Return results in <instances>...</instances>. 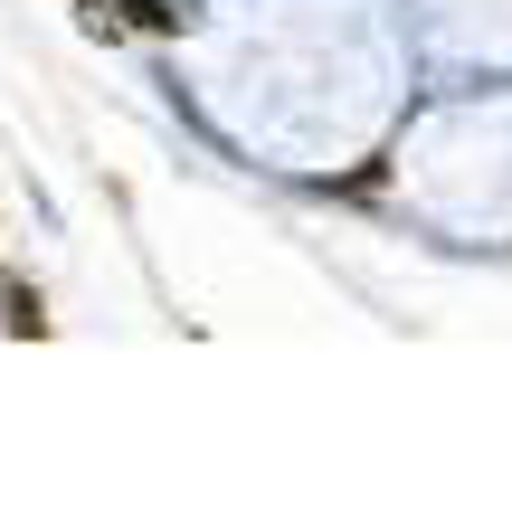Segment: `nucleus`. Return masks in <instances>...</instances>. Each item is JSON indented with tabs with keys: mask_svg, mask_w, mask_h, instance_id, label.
<instances>
[{
	"mask_svg": "<svg viewBox=\"0 0 512 512\" xmlns=\"http://www.w3.org/2000/svg\"><path fill=\"white\" fill-rule=\"evenodd\" d=\"M0 304H10V313H0L10 332H48V313H38V294H29V285H0Z\"/></svg>",
	"mask_w": 512,
	"mask_h": 512,
	"instance_id": "1",
	"label": "nucleus"
}]
</instances>
